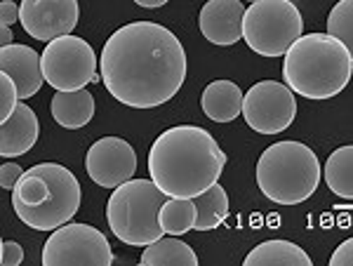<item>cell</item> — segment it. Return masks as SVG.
Instances as JSON below:
<instances>
[{
	"label": "cell",
	"instance_id": "1",
	"mask_svg": "<svg viewBox=\"0 0 353 266\" xmlns=\"http://www.w3.org/2000/svg\"><path fill=\"white\" fill-rule=\"evenodd\" d=\"M99 76L121 104L156 109L172 99L186 81L184 45L163 24L130 21L104 43Z\"/></svg>",
	"mask_w": 353,
	"mask_h": 266
},
{
	"label": "cell",
	"instance_id": "2",
	"mask_svg": "<svg viewBox=\"0 0 353 266\" xmlns=\"http://www.w3.org/2000/svg\"><path fill=\"white\" fill-rule=\"evenodd\" d=\"M226 154L208 130L174 125L158 134L149 151V174L170 198H196L219 182Z\"/></svg>",
	"mask_w": 353,
	"mask_h": 266
},
{
	"label": "cell",
	"instance_id": "3",
	"mask_svg": "<svg viewBox=\"0 0 353 266\" xmlns=\"http://www.w3.org/2000/svg\"><path fill=\"white\" fill-rule=\"evenodd\" d=\"M81 198V182L71 170L59 163H38L24 170L12 189V207L28 229L54 231L71 222Z\"/></svg>",
	"mask_w": 353,
	"mask_h": 266
},
{
	"label": "cell",
	"instance_id": "4",
	"mask_svg": "<svg viewBox=\"0 0 353 266\" xmlns=\"http://www.w3.org/2000/svg\"><path fill=\"white\" fill-rule=\"evenodd\" d=\"M283 78L299 97H337L353 78V57L330 33H306L285 52Z\"/></svg>",
	"mask_w": 353,
	"mask_h": 266
},
{
	"label": "cell",
	"instance_id": "5",
	"mask_svg": "<svg viewBox=\"0 0 353 266\" xmlns=\"http://www.w3.org/2000/svg\"><path fill=\"white\" fill-rule=\"evenodd\" d=\"M323 170L316 151L301 141L271 144L257 161V186L278 205H297L318 191Z\"/></svg>",
	"mask_w": 353,
	"mask_h": 266
},
{
	"label": "cell",
	"instance_id": "6",
	"mask_svg": "<svg viewBox=\"0 0 353 266\" xmlns=\"http://www.w3.org/2000/svg\"><path fill=\"white\" fill-rule=\"evenodd\" d=\"M168 198L153 179H130L121 184L106 203V219L113 236L134 247H146L163 238L161 207Z\"/></svg>",
	"mask_w": 353,
	"mask_h": 266
},
{
	"label": "cell",
	"instance_id": "7",
	"mask_svg": "<svg viewBox=\"0 0 353 266\" xmlns=\"http://www.w3.org/2000/svg\"><path fill=\"white\" fill-rule=\"evenodd\" d=\"M304 36V19L290 0H257L245 10L243 38L261 57H285Z\"/></svg>",
	"mask_w": 353,
	"mask_h": 266
},
{
	"label": "cell",
	"instance_id": "8",
	"mask_svg": "<svg viewBox=\"0 0 353 266\" xmlns=\"http://www.w3.org/2000/svg\"><path fill=\"white\" fill-rule=\"evenodd\" d=\"M43 76L57 92L83 90L88 83H99L97 76V54L92 45L83 38L61 36L45 45L43 50Z\"/></svg>",
	"mask_w": 353,
	"mask_h": 266
},
{
	"label": "cell",
	"instance_id": "9",
	"mask_svg": "<svg viewBox=\"0 0 353 266\" xmlns=\"http://www.w3.org/2000/svg\"><path fill=\"white\" fill-rule=\"evenodd\" d=\"M113 262L116 257L106 236L90 224L59 226L43 247V266H111Z\"/></svg>",
	"mask_w": 353,
	"mask_h": 266
},
{
	"label": "cell",
	"instance_id": "10",
	"mask_svg": "<svg viewBox=\"0 0 353 266\" xmlns=\"http://www.w3.org/2000/svg\"><path fill=\"white\" fill-rule=\"evenodd\" d=\"M243 118L254 132L281 134L297 118V97L288 83L261 81L245 92Z\"/></svg>",
	"mask_w": 353,
	"mask_h": 266
},
{
	"label": "cell",
	"instance_id": "11",
	"mask_svg": "<svg viewBox=\"0 0 353 266\" xmlns=\"http://www.w3.org/2000/svg\"><path fill=\"white\" fill-rule=\"evenodd\" d=\"M85 172L101 189H118L137 172L132 144L121 137H101L85 154Z\"/></svg>",
	"mask_w": 353,
	"mask_h": 266
},
{
	"label": "cell",
	"instance_id": "12",
	"mask_svg": "<svg viewBox=\"0 0 353 266\" xmlns=\"http://www.w3.org/2000/svg\"><path fill=\"white\" fill-rule=\"evenodd\" d=\"M21 26L33 41L50 43L78 26V0H21Z\"/></svg>",
	"mask_w": 353,
	"mask_h": 266
},
{
	"label": "cell",
	"instance_id": "13",
	"mask_svg": "<svg viewBox=\"0 0 353 266\" xmlns=\"http://www.w3.org/2000/svg\"><path fill=\"white\" fill-rule=\"evenodd\" d=\"M245 10L241 0H210L198 14V26L212 45L229 48L243 36Z\"/></svg>",
	"mask_w": 353,
	"mask_h": 266
},
{
	"label": "cell",
	"instance_id": "14",
	"mask_svg": "<svg viewBox=\"0 0 353 266\" xmlns=\"http://www.w3.org/2000/svg\"><path fill=\"white\" fill-rule=\"evenodd\" d=\"M0 69L8 73L19 90V99H28L43 88V57L28 45H5L0 50Z\"/></svg>",
	"mask_w": 353,
	"mask_h": 266
},
{
	"label": "cell",
	"instance_id": "15",
	"mask_svg": "<svg viewBox=\"0 0 353 266\" xmlns=\"http://www.w3.org/2000/svg\"><path fill=\"white\" fill-rule=\"evenodd\" d=\"M38 134H41V123L36 111L28 104H17L14 113L3 121L0 127V156L17 158L28 154L36 146Z\"/></svg>",
	"mask_w": 353,
	"mask_h": 266
},
{
	"label": "cell",
	"instance_id": "16",
	"mask_svg": "<svg viewBox=\"0 0 353 266\" xmlns=\"http://www.w3.org/2000/svg\"><path fill=\"white\" fill-rule=\"evenodd\" d=\"M94 97L88 90H66V92H57L50 104L54 123L66 130H81L94 118Z\"/></svg>",
	"mask_w": 353,
	"mask_h": 266
},
{
	"label": "cell",
	"instance_id": "17",
	"mask_svg": "<svg viewBox=\"0 0 353 266\" xmlns=\"http://www.w3.org/2000/svg\"><path fill=\"white\" fill-rule=\"evenodd\" d=\"M245 94L233 81H214L203 90L201 106L214 123H231L241 116Z\"/></svg>",
	"mask_w": 353,
	"mask_h": 266
},
{
	"label": "cell",
	"instance_id": "18",
	"mask_svg": "<svg viewBox=\"0 0 353 266\" xmlns=\"http://www.w3.org/2000/svg\"><path fill=\"white\" fill-rule=\"evenodd\" d=\"M245 266H311V257L304 247L290 241H264L248 252Z\"/></svg>",
	"mask_w": 353,
	"mask_h": 266
},
{
	"label": "cell",
	"instance_id": "19",
	"mask_svg": "<svg viewBox=\"0 0 353 266\" xmlns=\"http://www.w3.org/2000/svg\"><path fill=\"white\" fill-rule=\"evenodd\" d=\"M323 177L334 196L353 201V144L339 146L327 156Z\"/></svg>",
	"mask_w": 353,
	"mask_h": 266
},
{
	"label": "cell",
	"instance_id": "20",
	"mask_svg": "<svg viewBox=\"0 0 353 266\" xmlns=\"http://www.w3.org/2000/svg\"><path fill=\"white\" fill-rule=\"evenodd\" d=\"M139 262L144 266H198V254L191 245L172 236V238H158L146 245Z\"/></svg>",
	"mask_w": 353,
	"mask_h": 266
},
{
	"label": "cell",
	"instance_id": "21",
	"mask_svg": "<svg viewBox=\"0 0 353 266\" xmlns=\"http://www.w3.org/2000/svg\"><path fill=\"white\" fill-rule=\"evenodd\" d=\"M193 203H196L198 210L196 231H212L229 217V196H226V189L219 182L205 194L193 198Z\"/></svg>",
	"mask_w": 353,
	"mask_h": 266
},
{
	"label": "cell",
	"instance_id": "22",
	"mask_svg": "<svg viewBox=\"0 0 353 266\" xmlns=\"http://www.w3.org/2000/svg\"><path fill=\"white\" fill-rule=\"evenodd\" d=\"M198 210L193 198H168L161 207V226L170 236H184L196 229Z\"/></svg>",
	"mask_w": 353,
	"mask_h": 266
},
{
	"label": "cell",
	"instance_id": "23",
	"mask_svg": "<svg viewBox=\"0 0 353 266\" xmlns=\"http://www.w3.org/2000/svg\"><path fill=\"white\" fill-rule=\"evenodd\" d=\"M327 33L346 45L353 57V0H339L327 14Z\"/></svg>",
	"mask_w": 353,
	"mask_h": 266
},
{
	"label": "cell",
	"instance_id": "24",
	"mask_svg": "<svg viewBox=\"0 0 353 266\" xmlns=\"http://www.w3.org/2000/svg\"><path fill=\"white\" fill-rule=\"evenodd\" d=\"M17 99H19V90L8 73L0 76V121H8L17 109Z\"/></svg>",
	"mask_w": 353,
	"mask_h": 266
},
{
	"label": "cell",
	"instance_id": "25",
	"mask_svg": "<svg viewBox=\"0 0 353 266\" xmlns=\"http://www.w3.org/2000/svg\"><path fill=\"white\" fill-rule=\"evenodd\" d=\"M21 262H24V247L14 241H3V245H0V264L19 266Z\"/></svg>",
	"mask_w": 353,
	"mask_h": 266
},
{
	"label": "cell",
	"instance_id": "26",
	"mask_svg": "<svg viewBox=\"0 0 353 266\" xmlns=\"http://www.w3.org/2000/svg\"><path fill=\"white\" fill-rule=\"evenodd\" d=\"M21 174H24V170L17 165V163H5L0 167V186L3 189H14L17 182L21 179Z\"/></svg>",
	"mask_w": 353,
	"mask_h": 266
},
{
	"label": "cell",
	"instance_id": "27",
	"mask_svg": "<svg viewBox=\"0 0 353 266\" xmlns=\"http://www.w3.org/2000/svg\"><path fill=\"white\" fill-rule=\"evenodd\" d=\"M330 266H353V238L344 241L330 257Z\"/></svg>",
	"mask_w": 353,
	"mask_h": 266
},
{
	"label": "cell",
	"instance_id": "28",
	"mask_svg": "<svg viewBox=\"0 0 353 266\" xmlns=\"http://www.w3.org/2000/svg\"><path fill=\"white\" fill-rule=\"evenodd\" d=\"M0 19H3V26H12L21 21V5L12 3V0H3L0 3Z\"/></svg>",
	"mask_w": 353,
	"mask_h": 266
},
{
	"label": "cell",
	"instance_id": "29",
	"mask_svg": "<svg viewBox=\"0 0 353 266\" xmlns=\"http://www.w3.org/2000/svg\"><path fill=\"white\" fill-rule=\"evenodd\" d=\"M137 3L139 8H146V10H156V8H163L165 3H170V0H132Z\"/></svg>",
	"mask_w": 353,
	"mask_h": 266
},
{
	"label": "cell",
	"instance_id": "30",
	"mask_svg": "<svg viewBox=\"0 0 353 266\" xmlns=\"http://www.w3.org/2000/svg\"><path fill=\"white\" fill-rule=\"evenodd\" d=\"M0 43L5 45H12V31H10V26H3V31H0Z\"/></svg>",
	"mask_w": 353,
	"mask_h": 266
},
{
	"label": "cell",
	"instance_id": "31",
	"mask_svg": "<svg viewBox=\"0 0 353 266\" xmlns=\"http://www.w3.org/2000/svg\"><path fill=\"white\" fill-rule=\"evenodd\" d=\"M250 3H257V0H250Z\"/></svg>",
	"mask_w": 353,
	"mask_h": 266
}]
</instances>
